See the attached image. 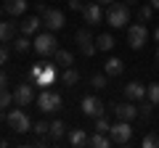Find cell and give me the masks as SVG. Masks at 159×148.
Listing matches in <instances>:
<instances>
[{
  "mask_svg": "<svg viewBox=\"0 0 159 148\" xmlns=\"http://www.w3.org/2000/svg\"><path fill=\"white\" fill-rule=\"evenodd\" d=\"M103 16L111 24V29H122V27L130 24V6H127V3H109V8H106Z\"/></svg>",
  "mask_w": 159,
  "mask_h": 148,
  "instance_id": "6da1fadb",
  "label": "cell"
},
{
  "mask_svg": "<svg viewBox=\"0 0 159 148\" xmlns=\"http://www.w3.org/2000/svg\"><path fill=\"white\" fill-rule=\"evenodd\" d=\"M6 122H8V127H11L13 132H29V130H32V119L27 116L24 106L11 108V111L6 114Z\"/></svg>",
  "mask_w": 159,
  "mask_h": 148,
  "instance_id": "7a4b0ae2",
  "label": "cell"
},
{
  "mask_svg": "<svg viewBox=\"0 0 159 148\" xmlns=\"http://www.w3.org/2000/svg\"><path fill=\"white\" fill-rule=\"evenodd\" d=\"M34 53L37 56H53V53L58 50V40H56V34L48 29V32H40L37 37H34Z\"/></svg>",
  "mask_w": 159,
  "mask_h": 148,
  "instance_id": "3957f363",
  "label": "cell"
},
{
  "mask_svg": "<svg viewBox=\"0 0 159 148\" xmlns=\"http://www.w3.org/2000/svg\"><path fill=\"white\" fill-rule=\"evenodd\" d=\"M61 103H64L61 95H58V93H53V90H48V87L37 95V108L43 111V114H56L58 108H61Z\"/></svg>",
  "mask_w": 159,
  "mask_h": 148,
  "instance_id": "277c9868",
  "label": "cell"
},
{
  "mask_svg": "<svg viewBox=\"0 0 159 148\" xmlns=\"http://www.w3.org/2000/svg\"><path fill=\"white\" fill-rule=\"evenodd\" d=\"M109 135H111V143H117V146H127V143L133 140V127H130V122L119 119L117 124H111Z\"/></svg>",
  "mask_w": 159,
  "mask_h": 148,
  "instance_id": "5b68a950",
  "label": "cell"
},
{
  "mask_svg": "<svg viewBox=\"0 0 159 148\" xmlns=\"http://www.w3.org/2000/svg\"><path fill=\"white\" fill-rule=\"evenodd\" d=\"M127 42H130L133 50H141V48L148 42V29L143 27V24H133V27H127Z\"/></svg>",
  "mask_w": 159,
  "mask_h": 148,
  "instance_id": "8992f818",
  "label": "cell"
},
{
  "mask_svg": "<svg viewBox=\"0 0 159 148\" xmlns=\"http://www.w3.org/2000/svg\"><path fill=\"white\" fill-rule=\"evenodd\" d=\"M74 40H77V45H80V50H82V56H88V58H93L96 56V37L90 34V29H77V34H74Z\"/></svg>",
  "mask_w": 159,
  "mask_h": 148,
  "instance_id": "52a82bcc",
  "label": "cell"
},
{
  "mask_svg": "<svg viewBox=\"0 0 159 148\" xmlns=\"http://www.w3.org/2000/svg\"><path fill=\"white\" fill-rule=\"evenodd\" d=\"M80 108H82V114L85 116H103V111H106V106H103V101L101 98H96V95H85L82 98V103H80Z\"/></svg>",
  "mask_w": 159,
  "mask_h": 148,
  "instance_id": "ba28073f",
  "label": "cell"
},
{
  "mask_svg": "<svg viewBox=\"0 0 159 148\" xmlns=\"http://www.w3.org/2000/svg\"><path fill=\"white\" fill-rule=\"evenodd\" d=\"M80 13H82V19H85L88 27H96V24L103 21V8H101V3H90V0H88Z\"/></svg>",
  "mask_w": 159,
  "mask_h": 148,
  "instance_id": "9c48e42d",
  "label": "cell"
},
{
  "mask_svg": "<svg viewBox=\"0 0 159 148\" xmlns=\"http://www.w3.org/2000/svg\"><path fill=\"white\" fill-rule=\"evenodd\" d=\"M43 24H45L51 32H58V29H64V24H66V16H64L58 8H48V11L43 13Z\"/></svg>",
  "mask_w": 159,
  "mask_h": 148,
  "instance_id": "30bf717a",
  "label": "cell"
},
{
  "mask_svg": "<svg viewBox=\"0 0 159 148\" xmlns=\"http://www.w3.org/2000/svg\"><path fill=\"white\" fill-rule=\"evenodd\" d=\"M32 101H37V98H34V85L24 82V85H19L16 90H13V103H16V106H24V108H27Z\"/></svg>",
  "mask_w": 159,
  "mask_h": 148,
  "instance_id": "8fae6325",
  "label": "cell"
},
{
  "mask_svg": "<svg viewBox=\"0 0 159 148\" xmlns=\"http://www.w3.org/2000/svg\"><path fill=\"white\" fill-rule=\"evenodd\" d=\"M111 111L117 114V119H125V122H133L138 116V106L133 101H127V103H111Z\"/></svg>",
  "mask_w": 159,
  "mask_h": 148,
  "instance_id": "7c38bea8",
  "label": "cell"
},
{
  "mask_svg": "<svg viewBox=\"0 0 159 148\" xmlns=\"http://www.w3.org/2000/svg\"><path fill=\"white\" fill-rule=\"evenodd\" d=\"M122 90H125V98H127V101H133V103L141 101V98H146V85H141V82H135V80L127 82Z\"/></svg>",
  "mask_w": 159,
  "mask_h": 148,
  "instance_id": "4fadbf2b",
  "label": "cell"
},
{
  "mask_svg": "<svg viewBox=\"0 0 159 148\" xmlns=\"http://www.w3.org/2000/svg\"><path fill=\"white\" fill-rule=\"evenodd\" d=\"M16 32H19V24L16 21H6V19H0V42L16 40Z\"/></svg>",
  "mask_w": 159,
  "mask_h": 148,
  "instance_id": "5bb4252c",
  "label": "cell"
},
{
  "mask_svg": "<svg viewBox=\"0 0 159 148\" xmlns=\"http://www.w3.org/2000/svg\"><path fill=\"white\" fill-rule=\"evenodd\" d=\"M40 27H43V16H27L21 24H19V29H21V34H37Z\"/></svg>",
  "mask_w": 159,
  "mask_h": 148,
  "instance_id": "9a60e30c",
  "label": "cell"
},
{
  "mask_svg": "<svg viewBox=\"0 0 159 148\" xmlns=\"http://www.w3.org/2000/svg\"><path fill=\"white\" fill-rule=\"evenodd\" d=\"M56 77H58L56 66H51V63H45V69H43V74L37 77V82H34V85H37V87H51L53 82H56Z\"/></svg>",
  "mask_w": 159,
  "mask_h": 148,
  "instance_id": "2e32d148",
  "label": "cell"
},
{
  "mask_svg": "<svg viewBox=\"0 0 159 148\" xmlns=\"http://www.w3.org/2000/svg\"><path fill=\"white\" fill-rule=\"evenodd\" d=\"M27 0H6L3 3V8H6L8 16H21V13H27Z\"/></svg>",
  "mask_w": 159,
  "mask_h": 148,
  "instance_id": "e0dca14e",
  "label": "cell"
},
{
  "mask_svg": "<svg viewBox=\"0 0 159 148\" xmlns=\"http://www.w3.org/2000/svg\"><path fill=\"white\" fill-rule=\"evenodd\" d=\"M122 72H125L122 58H109V61L103 63V74H106V77H119Z\"/></svg>",
  "mask_w": 159,
  "mask_h": 148,
  "instance_id": "ac0fdd59",
  "label": "cell"
},
{
  "mask_svg": "<svg viewBox=\"0 0 159 148\" xmlns=\"http://www.w3.org/2000/svg\"><path fill=\"white\" fill-rule=\"evenodd\" d=\"M88 143H90V135H88L85 130H72L69 132V146L82 148V146H88Z\"/></svg>",
  "mask_w": 159,
  "mask_h": 148,
  "instance_id": "d6986e66",
  "label": "cell"
},
{
  "mask_svg": "<svg viewBox=\"0 0 159 148\" xmlns=\"http://www.w3.org/2000/svg\"><path fill=\"white\" fill-rule=\"evenodd\" d=\"M53 61H56V66H72L74 63V56H72V50H61V48H58L56 53H53Z\"/></svg>",
  "mask_w": 159,
  "mask_h": 148,
  "instance_id": "ffe728a7",
  "label": "cell"
},
{
  "mask_svg": "<svg viewBox=\"0 0 159 148\" xmlns=\"http://www.w3.org/2000/svg\"><path fill=\"white\" fill-rule=\"evenodd\" d=\"M61 80H64V85H66V87H72V85H77V82H80V72L74 66H66L61 72Z\"/></svg>",
  "mask_w": 159,
  "mask_h": 148,
  "instance_id": "44dd1931",
  "label": "cell"
},
{
  "mask_svg": "<svg viewBox=\"0 0 159 148\" xmlns=\"http://www.w3.org/2000/svg\"><path fill=\"white\" fill-rule=\"evenodd\" d=\"M64 132H66V124H64L61 119H53V122H51V132H48V137H51V140H58V137H64Z\"/></svg>",
  "mask_w": 159,
  "mask_h": 148,
  "instance_id": "7402d4cb",
  "label": "cell"
},
{
  "mask_svg": "<svg viewBox=\"0 0 159 148\" xmlns=\"http://www.w3.org/2000/svg\"><path fill=\"white\" fill-rule=\"evenodd\" d=\"M88 146H96V148H109L111 146V137H106L103 132H93L90 135V143Z\"/></svg>",
  "mask_w": 159,
  "mask_h": 148,
  "instance_id": "603a6c76",
  "label": "cell"
},
{
  "mask_svg": "<svg viewBox=\"0 0 159 148\" xmlns=\"http://www.w3.org/2000/svg\"><path fill=\"white\" fill-rule=\"evenodd\" d=\"M114 45H117V42H114L111 34H98V37H96V48H98V50H111Z\"/></svg>",
  "mask_w": 159,
  "mask_h": 148,
  "instance_id": "cb8c5ba5",
  "label": "cell"
},
{
  "mask_svg": "<svg viewBox=\"0 0 159 148\" xmlns=\"http://www.w3.org/2000/svg\"><path fill=\"white\" fill-rule=\"evenodd\" d=\"M32 42H29V37H27V34H24V37H16V40H13V50H16V53H29V50H32Z\"/></svg>",
  "mask_w": 159,
  "mask_h": 148,
  "instance_id": "d4e9b609",
  "label": "cell"
},
{
  "mask_svg": "<svg viewBox=\"0 0 159 148\" xmlns=\"http://www.w3.org/2000/svg\"><path fill=\"white\" fill-rule=\"evenodd\" d=\"M146 98L154 103V106H159V82H151V85L146 87Z\"/></svg>",
  "mask_w": 159,
  "mask_h": 148,
  "instance_id": "484cf974",
  "label": "cell"
},
{
  "mask_svg": "<svg viewBox=\"0 0 159 148\" xmlns=\"http://www.w3.org/2000/svg\"><path fill=\"white\" fill-rule=\"evenodd\" d=\"M90 85L96 87V90H106L109 77H106V74H93V77H90Z\"/></svg>",
  "mask_w": 159,
  "mask_h": 148,
  "instance_id": "4316f807",
  "label": "cell"
},
{
  "mask_svg": "<svg viewBox=\"0 0 159 148\" xmlns=\"http://www.w3.org/2000/svg\"><path fill=\"white\" fill-rule=\"evenodd\" d=\"M151 16H154V6H151V3H146V6H141V8H138V19H141L143 24H146Z\"/></svg>",
  "mask_w": 159,
  "mask_h": 148,
  "instance_id": "83f0119b",
  "label": "cell"
},
{
  "mask_svg": "<svg viewBox=\"0 0 159 148\" xmlns=\"http://www.w3.org/2000/svg\"><path fill=\"white\" fill-rule=\"evenodd\" d=\"M109 130H111V124H109L106 116H96V132H103V135H109Z\"/></svg>",
  "mask_w": 159,
  "mask_h": 148,
  "instance_id": "f1b7e54d",
  "label": "cell"
},
{
  "mask_svg": "<svg viewBox=\"0 0 159 148\" xmlns=\"http://www.w3.org/2000/svg\"><path fill=\"white\" fill-rule=\"evenodd\" d=\"M143 148H159V135L157 132H148V135L143 137Z\"/></svg>",
  "mask_w": 159,
  "mask_h": 148,
  "instance_id": "f546056e",
  "label": "cell"
},
{
  "mask_svg": "<svg viewBox=\"0 0 159 148\" xmlns=\"http://www.w3.org/2000/svg\"><path fill=\"white\" fill-rule=\"evenodd\" d=\"M43 69H45V61H40V63H34L32 69H29V80H32V85L37 82V77L43 74Z\"/></svg>",
  "mask_w": 159,
  "mask_h": 148,
  "instance_id": "4dcf8cb0",
  "label": "cell"
},
{
  "mask_svg": "<svg viewBox=\"0 0 159 148\" xmlns=\"http://www.w3.org/2000/svg\"><path fill=\"white\" fill-rule=\"evenodd\" d=\"M151 111H154V103H151V101L138 106V116H143V119H148V116H151Z\"/></svg>",
  "mask_w": 159,
  "mask_h": 148,
  "instance_id": "1f68e13d",
  "label": "cell"
},
{
  "mask_svg": "<svg viewBox=\"0 0 159 148\" xmlns=\"http://www.w3.org/2000/svg\"><path fill=\"white\" fill-rule=\"evenodd\" d=\"M13 103V93H8V90H0V108H8Z\"/></svg>",
  "mask_w": 159,
  "mask_h": 148,
  "instance_id": "d6a6232c",
  "label": "cell"
},
{
  "mask_svg": "<svg viewBox=\"0 0 159 148\" xmlns=\"http://www.w3.org/2000/svg\"><path fill=\"white\" fill-rule=\"evenodd\" d=\"M32 132H37V135H48V132H51V124H48V122H37V124H32Z\"/></svg>",
  "mask_w": 159,
  "mask_h": 148,
  "instance_id": "836d02e7",
  "label": "cell"
},
{
  "mask_svg": "<svg viewBox=\"0 0 159 148\" xmlns=\"http://www.w3.org/2000/svg\"><path fill=\"white\" fill-rule=\"evenodd\" d=\"M8 58H11V48H8V45H0V66H6Z\"/></svg>",
  "mask_w": 159,
  "mask_h": 148,
  "instance_id": "e575fe53",
  "label": "cell"
},
{
  "mask_svg": "<svg viewBox=\"0 0 159 148\" xmlns=\"http://www.w3.org/2000/svg\"><path fill=\"white\" fill-rule=\"evenodd\" d=\"M82 6H85L82 0H69V8H72V11H82Z\"/></svg>",
  "mask_w": 159,
  "mask_h": 148,
  "instance_id": "d590c367",
  "label": "cell"
},
{
  "mask_svg": "<svg viewBox=\"0 0 159 148\" xmlns=\"http://www.w3.org/2000/svg\"><path fill=\"white\" fill-rule=\"evenodd\" d=\"M6 87H8V77H6V72L0 69V90H6Z\"/></svg>",
  "mask_w": 159,
  "mask_h": 148,
  "instance_id": "8d00e7d4",
  "label": "cell"
},
{
  "mask_svg": "<svg viewBox=\"0 0 159 148\" xmlns=\"http://www.w3.org/2000/svg\"><path fill=\"white\" fill-rule=\"evenodd\" d=\"M34 11H37V16H43L48 8H45V3H34Z\"/></svg>",
  "mask_w": 159,
  "mask_h": 148,
  "instance_id": "74e56055",
  "label": "cell"
},
{
  "mask_svg": "<svg viewBox=\"0 0 159 148\" xmlns=\"http://www.w3.org/2000/svg\"><path fill=\"white\" fill-rule=\"evenodd\" d=\"M96 3H101V6H109V3H114V0H96Z\"/></svg>",
  "mask_w": 159,
  "mask_h": 148,
  "instance_id": "f35d334b",
  "label": "cell"
},
{
  "mask_svg": "<svg viewBox=\"0 0 159 148\" xmlns=\"http://www.w3.org/2000/svg\"><path fill=\"white\" fill-rule=\"evenodd\" d=\"M151 6H154V11H159V0H151Z\"/></svg>",
  "mask_w": 159,
  "mask_h": 148,
  "instance_id": "ab89813d",
  "label": "cell"
},
{
  "mask_svg": "<svg viewBox=\"0 0 159 148\" xmlns=\"http://www.w3.org/2000/svg\"><path fill=\"white\" fill-rule=\"evenodd\" d=\"M154 40H157V42H159V27H157V29H154Z\"/></svg>",
  "mask_w": 159,
  "mask_h": 148,
  "instance_id": "60d3db41",
  "label": "cell"
},
{
  "mask_svg": "<svg viewBox=\"0 0 159 148\" xmlns=\"http://www.w3.org/2000/svg\"><path fill=\"white\" fill-rule=\"evenodd\" d=\"M154 58H157V66H159V45H157V53H154Z\"/></svg>",
  "mask_w": 159,
  "mask_h": 148,
  "instance_id": "b9f144b4",
  "label": "cell"
},
{
  "mask_svg": "<svg viewBox=\"0 0 159 148\" xmlns=\"http://www.w3.org/2000/svg\"><path fill=\"white\" fill-rule=\"evenodd\" d=\"M125 3H127V6H135V3H138V0H125Z\"/></svg>",
  "mask_w": 159,
  "mask_h": 148,
  "instance_id": "7bdbcfd3",
  "label": "cell"
},
{
  "mask_svg": "<svg viewBox=\"0 0 159 148\" xmlns=\"http://www.w3.org/2000/svg\"><path fill=\"white\" fill-rule=\"evenodd\" d=\"M3 13H6V8H3V6H0V19H3Z\"/></svg>",
  "mask_w": 159,
  "mask_h": 148,
  "instance_id": "ee69618b",
  "label": "cell"
},
{
  "mask_svg": "<svg viewBox=\"0 0 159 148\" xmlns=\"http://www.w3.org/2000/svg\"><path fill=\"white\" fill-rule=\"evenodd\" d=\"M82 3H85V0H82Z\"/></svg>",
  "mask_w": 159,
  "mask_h": 148,
  "instance_id": "f6af8a7d",
  "label": "cell"
}]
</instances>
